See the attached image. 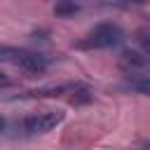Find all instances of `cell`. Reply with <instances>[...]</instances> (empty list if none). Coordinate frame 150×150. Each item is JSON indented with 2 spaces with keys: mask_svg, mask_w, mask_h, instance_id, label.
Returning a JSON list of instances; mask_svg holds the SVG:
<instances>
[{
  "mask_svg": "<svg viewBox=\"0 0 150 150\" xmlns=\"http://www.w3.org/2000/svg\"><path fill=\"white\" fill-rule=\"evenodd\" d=\"M2 61L19 66L21 70L30 73V75H42L49 66L45 54L38 52H28V49H12V47H2Z\"/></svg>",
  "mask_w": 150,
  "mask_h": 150,
  "instance_id": "obj_1",
  "label": "cell"
},
{
  "mask_svg": "<svg viewBox=\"0 0 150 150\" xmlns=\"http://www.w3.org/2000/svg\"><path fill=\"white\" fill-rule=\"evenodd\" d=\"M63 117H66V115H63L61 110H42V112H33V115L23 117V120L16 124V129H21L23 136L47 134V131H52L56 124H61Z\"/></svg>",
  "mask_w": 150,
  "mask_h": 150,
  "instance_id": "obj_2",
  "label": "cell"
},
{
  "mask_svg": "<svg viewBox=\"0 0 150 150\" xmlns=\"http://www.w3.org/2000/svg\"><path fill=\"white\" fill-rule=\"evenodd\" d=\"M122 38H124V33L117 23H98L87 33V38L82 40V47H87V49H108V47L120 45Z\"/></svg>",
  "mask_w": 150,
  "mask_h": 150,
  "instance_id": "obj_3",
  "label": "cell"
},
{
  "mask_svg": "<svg viewBox=\"0 0 150 150\" xmlns=\"http://www.w3.org/2000/svg\"><path fill=\"white\" fill-rule=\"evenodd\" d=\"M122 66H124L129 73L143 70V68L148 66V56H143V54H138V52L127 49V52H122Z\"/></svg>",
  "mask_w": 150,
  "mask_h": 150,
  "instance_id": "obj_4",
  "label": "cell"
},
{
  "mask_svg": "<svg viewBox=\"0 0 150 150\" xmlns=\"http://www.w3.org/2000/svg\"><path fill=\"white\" fill-rule=\"evenodd\" d=\"M127 84H129L131 89H136L138 94H145V96H150V75L129 73V77H127Z\"/></svg>",
  "mask_w": 150,
  "mask_h": 150,
  "instance_id": "obj_5",
  "label": "cell"
},
{
  "mask_svg": "<svg viewBox=\"0 0 150 150\" xmlns=\"http://www.w3.org/2000/svg\"><path fill=\"white\" fill-rule=\"evenodd\" d=\"M70 103H75V105H82V103H89L91 101V89L87 87V84H70Z\"/></svg>",
  "mask_w": 150,
  "mask_h": 150,
  "instance_id": "obj_6",
  "label": "cell"
},
{
  "mask_svg": "<svg viewBox=\"0 0 150 150\" xmlns=\"http://www.w3.org/2000/svg\"><path fill=\"white\" fill-rule=\"evenodd\" d=\"M80 7H77V2L75 0H59L56 5H54V14L56 16H70V14H75Z\"/></svg>",
  "mask_w": 150,
  "mask_h": 150,
  "instance_id": "obj_7",
  "label": "cell"
},
{
  "mask_svg": "<svg viewBox=\"0 0 150 150\" xmlns=\"http://www.w3.org/2000/svg\"><path fill=\"white\" fill-rule=\"evenodd\" d=\"M138 45H141L143 52L150 56V35H148V33H138Z\"/></svg>",
  "mask_w": 150,
  "mask_h": 150,
  "instance_id": "obj_8",
  "label": "cell"
},
{
  "mask_svg": "<svg viewBox=\"0 0 150 150\" xmlns=\"http://www.w3.org/2000/svg\"><path fill=\"white\" fill-rule=\"evenodd\" d=\"M124 5H145L148 0H122Z\"/></svg>",
  "mask_w": 150,
  "mask_h": 150,
  "instance_id": "obj_9",
  "label": "cell"
}]
</instances>
